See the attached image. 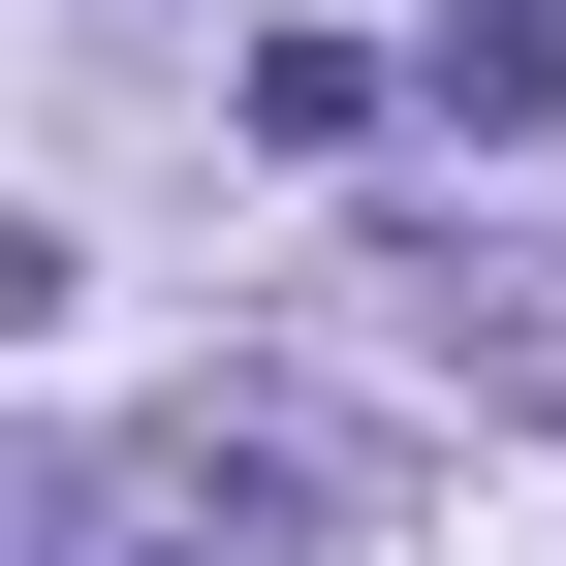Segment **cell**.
<instances>
[{
    "label": "cell",
    "mask_w": 566,
    "mask_h": 566,
    "mask_svg": "<svg viewBox=\"0 0 566 566\" xmlns=\"http://www.w3.org/2000/svg\"><path fill=\"white\" fill-rule=\"evenodd\" d=\"M95 504H126V566H346V535H409V472L315 378H189V409H126Z\"/></svg>",
    "instance_id": "obj_1"
},
{
    "label": "cell",
    "mask_w": 566,
    "mask_h": 566,
    "mask_svg": "<svg viewBox=\"0 0 566 566\" xmlns=\"http://www.w3.org/2000/svg\"><path fill=\"white\" fill-rule=\"evenodd\" d=\"M346 283H378L409 346H472V378H504V409H566V252H535V221H378Z\"/></svg>",
    "instance_id": "obj_2"
},
{
    "label": "cell",
    "mask_w": 566,
    "mask_h": 566,
    "mask_svg": "<svg viewBox=\"0 0 566 566\" xmlns=\"http://www.w3.org/2000/svg\"><path fill=\"white\" fill-rule=\"evenodd\" d=\"M378 95H441V126H566V0H441Z\"/></svg>",
    "instance_id": "obj_3"
},
{
    "label": "cell",
    "mask_w": 566,
    "mask_h": 566,
    "mask_svg": "<svg viewBox=\"0 0 566 566\" xmlns=\"http://www.w3.org/2000/svg\"><path fill=\"white\" fill-rule=\"evenodd\" d=\"M252 158H378V32H252Z\"/></svg>",
    "instance_id": "obj_4"
},
{
    "label": "cell",
    "mask_w": 566,
    "mask_h": 566,
    "mask_svg": "<svg viewBox=\"0 0 566 566\" xmlns=\"http://www.w3.org/2000/svg\"><path fill=\"white\" fill-rule=\"evenodd\" d=\"M32 315H63V221H0V346H32Z\"/></svg>",
    "instance_id": "obj_5"
}]
</instances>
